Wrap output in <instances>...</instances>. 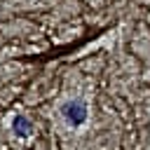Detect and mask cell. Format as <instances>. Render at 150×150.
<instances>
[{"label":"cell","mask_w":150,"mask_h":150,"mask_svg":"<svg viewBox=\"0 0 150 150\" xmlns=\"http://www.w3.org/2000/svg\"><path fill=\"white\" fill-rule=\"evenodd\" d=\"M61 112H63V117L68 120V124H73V127H77V124H82V122L87 120V105H84L82 98L68 101V103L61 108Z\"/></svg>","instance_id":"1"}]
</instances>
